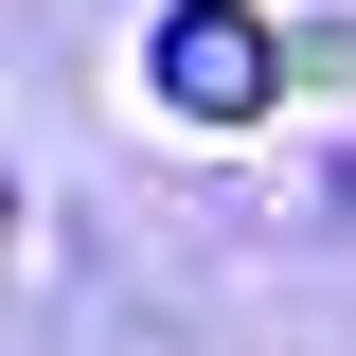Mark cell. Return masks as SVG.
I'll return each mask as SVG.
<instances>
[{"label":"cell","instance_id":"obj_1","mask_svg":"<svg viewBox=\"0 0 356 356\" xmlns=\"http://www.w3.org/2000/svg\"><path fill=\"white\" fill-rule=\"evenodd\" d=\"M143 89H161V107H196V125H250L267 89H303V36H267L250 0H178L161 54H143Z\"/></svg>","mask_w":356,"mask_h":356}]
</instances>
